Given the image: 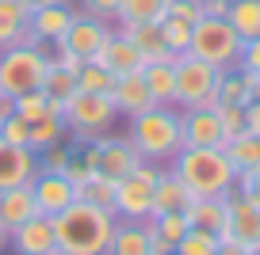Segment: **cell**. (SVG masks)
Masks as SVG:
<instances>
[{
    "instance_id": "obj_1",
    "label": "cell",
    "mask_w": 260,
    "mask_h": 255,
    "mask_svg": "<svg viewBox=\"0 0 260 255\" xmlns=\"http://www.w3.org/2000/svg\"><path fill=\"white\" fill-rule=\"evenodd\" d=\"M50 221H54V240L65 255H107V244H111L119 217L104 206L77 198L73 206H65Z\"/></svg>"
},
{
    "instance_id": "obj_2",
    "label": "cell",
    "mask_w": 260,
    "mask_h": 255,
    "mask_svg": "<svg viewBox=\"0 0 260 255\" xmlns=\"http://www.w3.org/2000/svg\"><path fill=\"white\" fill-rule=\"evenodd\" d=\"M126 137L142 152L146 164L169 167L172 156L184 149V130H180V111L172 103H153L142 114L126 118Z\"/></svg>"
},
{
    "instance_id": "obj_3",
    "label": "cell",
    "mask_w": 260,
    "mask_h": 255,
    "mask_svg": "<svg viewBox=\"0 0 260 255\" xmlns=\"http://www.w3.org/2000/svg\"><path fill=\"white\" fill-rule=\"evenodd\" d=\"M169 172L191 191V198H226L237 187V167L226 149H180Z\"/></svg>"
},
{
    "instance_id": "obj_4",
    "label": "cell",
    "mask_w": 260,
    "mask_h": 255,
    "mask_svg": "<svg viewBox=\"0 0 260 255\" xmlns=\"http://www.w3.org/2000/svg\"><path fill=\"white\" fill-rule=\"evenodd\" d=\"M241 50H245V38L230 27L226 16H203L191 27L187 54L203 57L214 69H237V65H241Z\"/></svg>"
},
{
    "instance_id": "obj_5",
    "label": "cell",
    "mask_w": 260,
    "mask_h": 255,
    "mask_svg": "<svg viewBox=\"0 0 260 255\" xmlns=\"http://www.w3.org/2000/svg\"><path fill=\"white\" fill-rule=\"evenodd\" d=\"M46 69H50V54L39 42H23V46L0 50V92H8L16 99L23 92L42 88Z\"/></svg>"
},
{
    "instance_id": "obj_6",
    "label": "cell",
    "mask_w": 260,
    "mask_h": 255,
    "mask_svg": "<svg viewBox=\"0 0 260 255\" xmlns=\"http://www.w3.org/2000/svg\"><path fill=\"white\" fill-rule=\"evenodd\" d=\"M65 130L77 145L81 141H96V137L111 134V126L119 122L111 96H92V92H77L69 103H65Z\"/></svg>"
},
{
    "instance_id": "obj_7",
    "label": "cell",
    "mask_w": 260,
    "mask_h": 255,
    "mask_svg": "<svg viewBox=\"0 0 260 255\" xmlns=\"http://www.w3.org/2000/svg\"><path fill=\"white\" fill-rule=\"evenodd\" d=\"M161 176V164H138L130 176L115 183V206L111 214L119 221H149L153 217V183Z\"/></svg>"
},
{
    "instance_id": "obj_8",
    "label": "cell",
    "mask_w": 260,
    "mask_h": 255,
    "mask_svg": "<svg viewBox=\"0 0 260 255\" xmlns=\"http://www.w3.org/2000/svg\"><path fill=\"white\" fill-rule=\"evenodd\" d=\"M172 69H176V107H195L211 88H218V76H222V69L207 65L195 54H176Z\"/></svg>"
},
{
    "instance_id": "obj_9",
    "label": "cell",
    "mask_w": 260,
    "mask_h": 255,
    "mask_svg": "<svg viewBox=\"0 0 260 255\" xmlns=\"http://www.w3.org/2000/svg\"><path fill=\"white\" fill-rule=\"evenodd\" d=\"M138 164H146V160H142V152L130 145L126 134H104V137H96V167H100V176H107V179L119 183V179L130 176Z\"/></svg>"
},
{
    "instance_id": "obj_10",
    "label": "cell",
    "mask_w": 260,
    "mask_h": 255,
    "mask_svg": "<svg viewBox=\"0 0 260 255\" xmlns=\"http://www.w3.org/2000/svg\"><path fill=\"white\" fill-rule=\"evenodd\" d=\"M226 236L245 247H260V202H252L241 191L226 194Z\"/></svg>"
},
{
    "instance_id": "obj_11",
    "label": "cell",
    "mask_w": 260,
    "mask_h": 255,
    "mask_svg": "<svg viewBox=\"0 0 260 255\" xmlns=\"http://www.w3.org/2000/svg\"><path fill=\"white\" fill-rule=\"evenodd\" d=\"M115 34V27L111 23H104V19H96V16H77L73 19V27L65 31V38L61 42H54V46H65V50H73L81 61H92V57L104 50V42Z\"/></svg>"
},
{
    "instance_id": "obj_12",
    "label": "cell",
    "mask_w": 260,
    "mask_h": 255,
    "mask_svg": "<svg viewBox=\"0 0 260 255\" xmlns=\"http://www.w3.org/2000/svg\"><path fill=\"white\" fill-rule=\"evenodd\" d=\"M77 16H81V8H73L69 0H54L46 8H35L31 12V38L39 46H54V42L65 38V31L73 27Z\"/></svg>"
},
{
    "instance_id": "obj_13",
    "label": "cell",
    "mask_w": 260,
    "mask_h": 255,
    "mask_svg": "<svg viewBox=\"0 0 260 255\" xmlns=\"http://www.w3.org/2000/svg\"><path fill=\"white\" fill-rule=\"evenodd\" d=\"M180 130H184V149H222L226 145L222 126H218V111L184 107L180 111Z\"/></svg>"
},
{
    "instance_id": "obj_14",
    "label": "cell",
    "mask_w": 260,
    "mask_h": 255,
    "mask_svg": "<svg viewBox=\"0 0 260 255\" xmlns=\"http://www.w3.org/2000/svg\"><path fill=\"white\" fill-rule=\"evenodd\" d=\"M42 172L39 152L27 145H8L0 137V191L4 187H27L35 183V176Z\"/></svg>"
},
{
    "instance_id": "obj_15",
    "label": "cell",
    "mask_w": 260,
    "mask_h": 255,
    "mask_svg": "<svg viewBox=\"0 0 260 255\" xmlns=\"http://www.w3.org/2000/svg\"><path fill=\"white\" fill-rule=\"evenodd\" d=\"M8 247L16 255H50L57 251V240H54V221L46 214H35L31 221L16 225L8 232Z\"/></svg>"
},
{
    "instance_id": "obj_16",
    "label": "cell",
    "mask_w": 260,
    "mask_h": 255,
    "mask_svg": "<svg viewBox=\"0 0 260 255\" xmlns=\"http://www.w3.org/2000/svg\"><path fill=\"white\" fill-rule=\"evenodd\" d=\"M35 191V206H39V214L46 217H57L65 206H73L77 202V187L69 183V176L65 172H39L31 183Z\"/></svg>"
},
{
    "instance_id": "obj_17",
    "label": "cell",
    "mask_w": 260,
    "mask_h": 255,
    "mask_svg": "<svg viewBox=\"0 0 260 255\" xmlns=\"http://www.w3.org/2000/svg\"><path fill=\"white\" fill-rule=\"evenodd\" d=\"M115 103V111H119V118H134V114H142L146 107H153V96H149L146 88V76L142 72H126V76H115V88L107 92Z\"/></svg>"
},
{
    "instance_id": "obj_18",
    "label": "cell",
    "mask_w": 260,
    "mask_h": 255,
    "mask_svg": "<svg viewBox=\"0 0 260 255\" xmlns=\"http://www.w3.org/2000/svg\"><path fill=\"white\" fill-rule=\"evenodd\" d=\"M115 31L138 50L146 61H172V57H176L161 38V23H119Z\"/></svg>"
},
{
    "instance_id": "obj_19",
    "label": "cell",
    "mask_w": 260,
    "mask_h": 255,
    "mask_svg": "<svg viewBox=\"0 0 260 255\" xmlns=\"http://www.w3.org/2000/svg\"><path fill=\"white\" fill-rule=\"evenodd\" d=\"M31 38V8L19 0H0V50L23 46Z\"/></svg>"
},
{
    "instance_id": "obj_20",
    "label": "cell",
    "mask_w": 260,
    "mask_h": 255,
    "mask_svg": "<svg viewBox=\"0 0 260 255\" xmlns=\"http://www.w3.org/2000/svg\"><path fill=\"white\" fill-rule=\"evenodd\" d=\"M92 61H100V65H104V69H111L115 76H126V72H142V65H146V57H142L138 50L130 46V42L122 38L119 31H115L111 38L104 42V50H100V54L92 57Z\"/></svg>"
},
{
    "instance_id": "obj_21",
    "label": "cell",
    "mask_w": 260,
    "mask_h": 255,
    "mask_svg": "<svg viewBox=\"0 0 260 255\" xmlns=\"http://www.w3.org/2000/svg\"><path fill=\"white\" fill-rule=\"evenodd\" d=\"M191 206V191L172 176L169 167H161V176L153 183V217L157 214H187Z\"/></svg>"
},
{
    "instance_id": "obj_22",
    "label": "cell",
    "mask_w": 260,
    "mask_h": 255,
    "mask_svg": "<svg viewBox=\"0 0 260 255\" xmlns=\"http://www.w3.org/2000/svg\"><path fill=\"white\" fill-rule=\"evenodd\" d=\"M35 214H39V206H35L31 183L27 187H4V191H0V225H4L8 232L16 229V225L31 221Z\"/></svg>"
},
{
    "instance_id": "obj_23",
    "label": "cell",
    "mask_w": 260,
    "mask_h": 255,
    "mask_svg": "<svg viewBox=\"0 0 260 255\" xmlns=\"http://www.w3.org/2000/svg\"><path fill=\"white\" fill-rule=\"evenodd\" d=\"M42 96L50 99V114H65V103L77 96V72L50 61L46 76H42Z\"/></svg>"
},
{
    "instance_id": "obj_24",
    "label": "cell",
    "mask_w": 260,
    "mask_h": 255,
    "mask_svg": "<svg viewBox=\"0 0 260 255\" xmlns=\"http://www.w3.org/2000/svg\"><path fill=\"white\" fill-rule=\"evenodd\" d=\"M107 255H153V251H149L146 221H119V225H115L111 244H107Z\"/></svg>"
},
{
    "instance_id": "obj_25",
    "label": "cell",
    "mask_w": 260,
    "mask_h": 255,
    "mask_svg": "<svg viewBox=\"0 0 260 255\" xmlns=\"http://www.w3.org/2000/svg\"><path fill=\"white\" fill-rule=\"evenodd\" d=\"M176 61V57H172ZM172 61H146L142 65V76H146V88L153 96V103H172L176 107V69Z\"/></svg>"
},
{
    "instance_id": "obj_26",
    "label": "cell",
    "mask_w": 260,
    "mask_h": 255,
    "mask_svg": "<svg viewBox=\"0 0 260 255\" xmlns=\"http://www.w3.org/2000/svg\"><path fill=\"white\" fill-rule=\"evenodd\" d=\"M187 225L226 236V198H191V206H187Z\"/></svg>"
},
{
    "instance_id": "obj_27",
    "label": "cell",
    "mask_w": 260,
    "mask_h": 255,
    "mask_svg": "<svg viewBox=\"0 0 260 255\" xmlns=\"http://www.w3.org/2000/svg\"><path fill=\"white\" fill-rule=\"evenodd\" d=\"M27 126H31V134H27V149H35V152L50 149V145H57V141H65V134H69L61 114H42V118L27 122Z\"/></svg>"
},
{
    "instance_id": "obj_28",
    "label": "cell",
    "mask_w": 260,
    "mask_h": 255,
    "mask_svg": "<svg viewBox=\"0 0 260 255\" xmlns=\"http://www.w3.org/2000/svg\"><path fill=\"white\" fill-rule=\"evenodd\" d=\"M169 16V0H122L119 4V23H161Z\"/></svg>"
},
{
    "instance_id": "obj_29",
    "label": "cell",
    "mask_w": 260,
    "mask_h": 255,
    "mask_svg": "<svg viewBox=\"0 0 260 255\" xmlns=\"http://www.w3.org/2000/svg\"><path fill=\"white\" fill-rule=\"evenodd\" d=\"M226 19L245 42L260 38V0H234L230 12H226Z\"/></svg>"
},
{
    "instance_id": "obj_30",
    "label": "cell",
    "mask_w": 260,
    "mask_h": 255,
    "mask_svg": "<svg viewBox=\"0 0 260 255\" xmlns=\"http://www.w3.org/2000/svg\"><path fill=\"white\" fill-rule=\"evenodd\" d=\"M222 149H226L230 164H234L237 172L260 167V137H256V134H241V137H234V141H226Z\"/></svg>"
},
{
    "instance_id": "obj_31",
    "label": "cell",
    "mask_w": 260,
    "mask_h": 255,
    "mask_svg": "<svg viewBox=\"0 0 260 255\" xmlns=\"http://www.w3.org/2000/svg\"><path fill=\"white\" fill-rule=\"evenodd\" d=\"M115 88V72L104 69L100 61H84L77 69V92H92V96H107Z\"/></svg>"
},
{
    "instance_id": "obj_32",
    "label": "cell",
    "mask_w": 260,
    "mask_h": 255,
    "mask_svg": "<svg viewBox=\"0 0 260 255\" xmlns=\"http://www.w3.org/2000/svg\"><path fill=\"white\" fill-rule=\"evenodd\" d=\"M222 236L218 232H207V229H187L184 236L176 240V255H218Z\"/></svg>"
},
{
    "instance_id": "obj_33",
    "label": "cell",
    "mask_w": 260,
    "mask_h": 255,
    "mask_svg": "<svg viewBox=\"0 0 260 255\" xmlns=\"http://www.w3.org/2000/svg\"><path fill=\"white\" fill-rule=\"evenodd\" d=\"M218 99H222V103H234V107H249L252 103L241 69H222V76H218Z\"/></svg>"
},
{
    "instance_id": "obj_34",
    "label": "cell",
    "mask_w": 260,
    "mask_h": 255,
    "mask_svg": "<svg viewBox=\"0 0 260 255\" xmlns=\"http://www.w3.org/2000/svg\"><path fill=\"white\" fill-rule=\"evenodd\" d=\"M77 198L81 202H92V206H104V209H111L115 206V179H107V176H88L81 187H77Z\"/></svg>"
},
{
    "instance_id": "obj_35",
    "label": "cell",
    "mask_w": 260,
    "mask_h": 255,
    "mask_svg": "<svg viewBox=\"0 0 260 255\" xmlns=\"http://www.w3.org/2000/svg\"><path fill=\"white\" fill-rule=\"evenodd\" d=\"M146 229L157 232L161 240H169V244H176L191 225H187V214H157V217H149V221H146Z\"/></svg>"
},
{
    "instance_id": "obj_36",
    "label": "cell",
    "mask_w": 260,
    "mask_h": 255,
    "mask_svg": "<svg viewBox=\"0 0 260 255\" xmlns=\"http://www.w3.org/2000/svg\"><path fill=\"white\" fill-rule=\"evenodd\" d=\"M161 38H165V46H169L172 54H187V42H191V23L165 16V19H161Z\"/></svg>"
},
{
    "instance_id": "obj_37",
    "label": "cell",
    "mask_w": 260,
    "mask_h": 255,
    "mask_svg": "<svg viewBox=\"0 0 260 255\" xmlns=\"http://www.w3.org/2000/svg\"><path fill=\"white\" fill-rule=\"evenodd\" d=\"M16 114H19L23 122H35V118H42V114H50V99L42 96V88L16 96Z\"/></svg>"
},
{
    "instance_id": "obj_38",
    "label": "cell",
    "mask_w": 260,
    "mask_h": 255,
    "mask_svg": "<svg viewBox=\"0 0 260 255\" xmlns=\"http://www.w3.org/2000/svg\"><path fill=\"white\" fill-rule=\"evenodd\" d=\"M218 126H222V137H226V141H234V137L249 134V126H245V107L222 103V107H218Z\"/></svg>"
},
{
    "instance_id": "obj_39",
    "label": "cell",
    "mask_w": 260,
    "mask_h": 255,
    "mask_svg": "<svg viewBox=\"0 0 260 255\" xmlns=\"http://www.w3.org/2000/svg\"><path fill=\"white\" fill-rule=\"evenodd\" d=\"M73 152H77V149H65V141H57V145H50V149H42V152H39L42 172H65V167H69V160H73Z\"/></svg>"
},
{
    "instance_id": "obj_40",
    "label": "cell",
    "mask_w": 260,
    "mask_h": 255,
    "mask_svg": "<svg viewBox=\"0 0 260 255\" xmlns=\"http://www.w3.org/2000/svg\"><path fill=\"white\" fill-rule=\"evenodd\" d=\"M169 16L195 27L199 19H203V0H169Z\"/></svg>"
},
{
    "instance_id": "obj_41",
    "label": "cell",
    "mask_w": 260,
    "mask_h": 255,
    "mask_svg": "<svg viewBox=\"0 0 260 255\" xmlns=\"http://www.w3.org/2000/svg\"><path fill=\"white\" fill-rule=\"evenodd\" d=\"M119 4L122 0H81V12L104 19V23H115V19H119Z\"/></svg>"
},
{
    "instance_id": "obj_42",
    "label": "cell",
    "mask_w": 260,
    "mask_h": 255,
    "mask_svg": "<svg viewBox=\"0 0 260 255\" xmlns=\"http://www.w3.org/2000/svg\"><path fill=\"white\" fill-rule=\"evenodd\" d=\"M27 134H31V126H27L19 114H12V118L0 122V137H4L8 145H27Z\"/></svg>"
},
{
    "instance_id": "obj_43",
    "label": "cell",
    "mask_w": 260,
    "mask_h": 255,
    "mask_svg": "<svg viewBox=\"0 0 260 255\" xmlns=\"http://www.w3.org/2000/svg\"><path fill=\"white\" fill-rule=\"evenodd\" d=\"M234 191L249 194L252 202H260V167H249V172H237V187Z\"/></svg>"
},
{
    "instance_id": "obj_44",
    "label": "cell",
    "mask_w": 260,
    "mask_h": 255,
    "mask_svg": "<svg viewBox=\"0 0 260 255\" xmlns=\"http://www.w3.org/2000/svg\"><path fill=\"white\" fill-rule=\"evenodd\" d=\"M237 69H252V72H260V38L245 42V50H241V65H237Z\"/></svg>"
},
{
    "instance_id": "obj_45",
    "label": "cell",
    "mask_w": 260,
    "mask_h": 255,
    "mask_svg": "<svg viewBox=\"0 0 260 255\" xmlns=\"http://www.w3.org/2000/svg\"><path fill=\"white\" fill-rule=\"evenodd\" d=\"M245 126H249V134L260 137V99H252V103L245 107Z\"/></svg>"
},
{
    "instance_id": "obj_46",
    "label": "cell",
    "mask_w": 260,
    "mask_h": 255,
    "mask_svg": "<svg viewBox=\"0 0 260 255\" xmlns=\"http://www.w3.org/2000/svg\"><path fill=\"white\" fill-rule=\"evenodd\" d=\"M252 251V247H245V244H237V240H222V244H218V255H249Z\"/></svg>"
},
{
    "instance_id": "obj_47",
    "label": "cell",
    "mask_w": 260,
    "mask_h": 255,
    "mask_svg": "<svg viewBox=\"0 0 260 255\" xmlns=\"http://www.w3.org/2000/svg\"><path fill=\"white\" fill-rule=\"evenodd\" d=\"M230 4L226 0H203V16H226Z\"/></svg>"
},
{
    "instance_id": "obj_48",
    "label": "cell",
    "mask_w": 260,
    "mask_h": 255,
    "mask_svg": "<svg viewBox=\"0 0 260 255\" xmlns=\"http://www.w3.org/2000/svg\"><path fill=\"white\" fill-rule=\"evenodd\" d=\"M12 114H16V99H12L8 92H0V122L12 118Z\"/></svg>"
},
{
    "instance_id": "obj_49",
    "label": "cell",
    "mask_w": 260,
    "mask_h": 255,
    "mask_svg": "<svg viewBox=\"0 0 260 255\" xmlns=\"http://www.w3.org/2000/svg\"><path fill=\"white\" fill-rule=\"evenodd\" d=\"M241 72H245V84H249V96L260 99V72H252V69H241Z\"/></svg>"
},
{
    "instance_id": "obj_50",
    "label": "cell",
    "mask_w": 260,
    "mask_h": 255,
    "mask_svg": "<svg viewBox=\"0 0 260 255\" xmlns=\"http://www.w3.org/2000/svg\"><path fill=\"white\" fill-rule=\"evenodd\" d=\"M19 4H27V8L35 12V8H46V4H54V0H19Z\"/></svg>"
},
{
    "instance_id": "obj_51",
    "label": "cell",
    "mask_w": 260,
    "mask_h": 255,
    "mask_svg": "<svg viewBox=\"0 0 260 255\" xmlns=\"http://www.w3.org/2000/svg\"><path fill=\"white\" fill-rule=\"evenodd\" d=\"M4 247H8V229L0 225V251H4Z\"/></svg>"
},
{
    "instance_id": "obj_52",
    "label": "cell",
    "mask_w": 260,
    "mask_h": 255,
    "mask_svg": "<svg viewBox=\"0 0 260 255\" xmlns=\"http://www.w3.org/2000/svg\"><path fill=\"white\" fill-rule=\"evenodd\" d=\"M249 255H260V247H252V251H249Z\"/></svg>"
},
{
    "instance_id": "obj_53",
    "label": "cell",
    "mask_w": 260,
    "mask_h": 255,
    "mask_svg": "<svg viewBox=\"0 0 260 255\" xmlns=\"http://www.w3.org/2000/svg\"><path fill=\"white\" fill-rule=\"evenodd\" d=\"M50 255H65V251H61V247H57V251H50Z\"/></svg>"
},
{
    "instance_id": "obj_54",
    "label": "cell",
    "mask_w": 260,
    "mask_h": 255,
    "mask_svg": "<svg viewBox=\"0 0 260 255\" xmlns=\"http://www.w3.org/2000/svg\"><path fill=\"white\" fill-rule=\"evenodd\" d=\"M226 4H234V0H226Z\"/></svg>"
},
{
    "instance_id": "obj_55",
    "label": "cell",
    "mask_w": 260,
    "mask_h": 255,
    "mask_svg": "<svg viewBox=\"0 0 260 255\" xmlns=\"http://www.w3.org/2000/svg\"><path fill=\"white\" fill-rule=\"evenodd\" d=\"M172 255H176V251H172Z\"/></svg>"
}]
</instances>
